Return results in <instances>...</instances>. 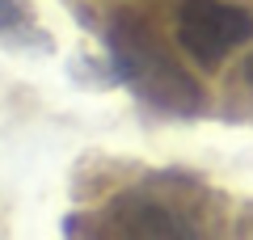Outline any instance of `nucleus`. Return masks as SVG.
Returning a JSON list of instances; mask_svg holds the SVG:
<instances>
[{
    "mask_svg": "<svg viewBox=\"0 0 253 240\" xmlns=\"http://www.w3.org/2000/svg\"><path fill=\"white\" fill-rule=\"evenodd\" d=\"M0 34L34 38V9L26 0H0Z\"/></svg>",
    "mask_w": 253,
    "mask_h": 240,
    "instance_id": "4",
    "label": "nucleus"
},
{
    "mask_svg": "<svg viewBox=\"0 0 253 240\" xmlns=\"http://www.w3.org/2000/svg\"><path fill=\"white\" fill-rule=\"evenodd\" d=\"M106 42H110V63H114L118 80L135 97H144L148 106L165 110V114H177V118L203 114L207 97H203L199 80L177 63V55L161 42V34L148 21L123 13V17L110 21Z\"/></svg>",
    "mask_w": 253,
    "mask_h": 240,
    "instance_id": "1",
    "label": "nucleus"
},
{
    "mask_svg": "<svg viewBox=\"0 0 253 240\" xmlns=\"http://www.w3.org/2000/svg\"><path fill=\"white\" fill-rule=\"evenodd\" d=\"M245 76L253 80V55H249V59H245Z\"/></svg>",
    "mask_w": 253,
    "mask_h": 240,
    "instance_id": "5",
    "label": "nucleus"
},
{
    "mask_svg": "<svg viewBox=\"0 0 253 240\" xmlns=\"http://www.w3.org/2000/svg\"><path fill=\"white\" fill-rule=\"evenodd\" d=\"M106 232L114 236H194V223H186V215L177 206H169L165 198L148 194V190H126L106 206Z\"/></svg>",
    "mask_w": 253,
    "mask_h": 240,
    "instance_id": "3",
    "label": "nucleus"
},
{
    "mask_svg": "<svg viewBox=\"0 0 253 240\" xmlns=\"http://www.w3.org/2000/svg\"><path fill=\"white\" fill-rule=\"evenodd\" d=\"M173 34L190 59L211 72L236 46L253 42V13L241 4H224V0H181Z\"/></svg>",
    "mask_w": 253,
    "mask_h": 240,
    "instance_id": "2",
    "label": "nucleus"
}]
</instances>
